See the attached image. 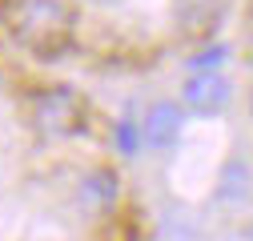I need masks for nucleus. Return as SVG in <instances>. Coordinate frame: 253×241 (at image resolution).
<instances>
[{
    "label": "nucleus",
    "instance_id": "obj_1",
    "mask_svg": "<svg viewBox=\"0 0 253 241\" xmlns=\"http://www.w3.org/2000/svg\"><path fill=\"white\" fill-rule=\"evenodd\" d=\"M0 20L33 56H65L77 40V16L65 0H4Z\"/></svg>",
    "mask_w": 253,
    "mask_h": 241
},
{
    "label": "nucleus",
    "instance_id": "obj_2",
    "mask_svg": "<svg viewBox=\"0 0 253 241\" xmlns=\"http://www.w3.org/2000/svg\"><path fill=\"white\" fill-rule=\"evenodd\" d=\"M117 197H121V177H117L113 169H105V165L88 169V173L77 181V205L84 209L88 217L109 213V209L117 205Z\"/></svg>",
    "mask_w": 253,
    "mask_h": 241
},
{
    "label": "nucleus",
    "instance_id": "obj_3",
    "mask_svg": "<svg viewBox=\"0 0 253 241\" xmlns=\"http://www.w3.org/2000/svg\"><path fill=\"white\" fill-rule=\"evenodd\" d=\"M37 125L52 137H65L81 125V97L69 88H52L37 101Z\"/></svg>",
    "mask_w": 253,
    "mask_h": 241
},
{
    "label": "nucleus",
    "instance_id": "obj_4",
    "mask_svg": "<svg viewBox=\"0 0 253 241\" xmlns=\"http://www.w3.org/2000/svg\"><path fill=\"white\" fill-rule=\"evenodd\" d=\"M185 109H193L197 117H217L229 105V80L221 73H193L185 80Z\"/></svg>",
    "mask_w": 253,
    "mask_h": 241
},
{
    "label": "nucleus",
    "instance_id": "obj_5",
    "mask_svg": "<svg viewBox=\"0 0 253 241\" xmlns=\"http://www.w3.org/2000/svg\"><path fill=\"white\" fill-rule=\"evenodd\" d=\"M141 125V141L149 149H169L177 137H181V125H185V113L177 101H157L149 105V113L137 120Z\"/></svg>",
    "mask_w": 253,
    "mask_h": 241
},
{
    "label": "nucleus",
    "instance_id": "obj_6",
    "mask_svg": "<svg viewBox=\"0 0 253 241\" xmlns=\"http://www.w3.org/2000/svg\"><path fill=\"white\" fill-rule=\"evenodd\" d=\"M141 145H145L141 141V125H137L133 117H121L117 120V149H121V153H137Z\"/></svg>",
    "mask_w": 253,
    "mask_h": 241
},
{
    "label": "nucleus",
    "instance_id": "obj_7",
    "mask_svg": "<svg viewBox=\"0 0 253 241\" xmlns=\"http://www.w3.org/2000/svg\"><path fill=\"white\" fill-rule=\"evenodd\" d=\"M225 60V44H209L201 56H193V73H213V65Z\"/></svg>",
    "mask_w": 253,
    "mask_h": 241
},
{
    "label": "nucleus",
    "instance_id": "obj_8",
    "mask_svg": "<svg viewBox=\"0 0 253 241\" xmlns=\"http://www.w3.org/2000/svg\"><path fill=\"white\" fill-rule=\"evenodd\" d=\"M249 113H253V93H249Z\"/></svg>",
    "mask_w": 253,
    "mask_h": 241
}]
</instances>
